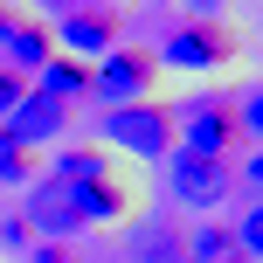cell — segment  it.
I'll return each instance as SVG.
<instances>
[{
  "label": "cell",
  "mask_w": 263,
  "mask_h": 263,
  "mask_svg": "<svg viewBox=\"0 0 263 263\" xmlns=\"http://www.w3.org/2000/svg\"><path fill=\"white\" fill-rule=\"evenodd\" d=\"M55 125H63V104L42 97V90H28L21 104H14V118H7V139L14 145H42V139H55Z\"/></svg>",
  "instance_id": "8992f818"
},
{
  "label": "cell",
  "mask_w": 263,
  "mask_h": 263,
  "mask_svg": "<svg viewBox=\"0 0 263 263\" xmlns=\"http://www.w3.org/2000/svg\"><path fill=\"white\" fill-rule=\"evenodd\" d=\"M28 97V83L14 77V69H0V118H14V104Z\"/></svg>",
  "instance_id": "7c38bea8"
},
{
  "label": "cell",
  "mask_w": 263,
  "mask_h": 263,
  "mask_svg": "<svg viewBox=\"0 0 263 263\" xmlns=\"http://www.w3.org/2000/svg\"><path fill=\"white\" fill-rule=\"evenodd\" d=\"M173 194H180V201H194V208H208V201L222 194V159L173 153Z\"/></svg>",
  "instance_id": "52a82bcc"
},
{
  "label": "cell",
  "mask_w": 263,
  "mask_h": 263,
  "mask_svg": "<svg viewBox=\"0 0 263 263\" xmlns=\"http://www.w3.org/2000/svg\"><path fill=\"white\" fill-rule=\"evenodd\" d=\"M104 132L125 145V153H145V159H166L173 153V118L159 104H118L104 118Z\"/></svg>",
  "instance_id": "7a4b0ae2"
},
{
  "label": "cell",
  "mask_w": 263,
  "mask_h": 263,
  "mask_svg": "<svg viewBox=\"0 0 263 263\" xmlns=\"http://www.w3.org/2000/svg\"><path fill=\"white\" fill-rule=\"evenodd\" d=\"M69 90H90V69H83V63H49V77H42V97H55V104H63Z\"/></svg>",
  "instance_id": "9c48e42d"
},
{
  "label": "cell",
  "mask_w": 263,
  "mask_h": 263,
  "mask_svg": "<svg viewBox=\"0 0 263 263\" xmlns=\"http://www.w3.org/2000/svg\"><path fill=\"white\" fill-rule=\"evenodd\" d=\"M145 83H153V55H139V49H111L104 69H90V90L118 97V104H132V97L145 104Z\"/></svg>",
  "instance_id": "3957f363"
},
{
  "label": "cell",
  "mask_w": 263,
  "mask_h": 263,
  "mask_svg": "<svg viewBox=\"0 0 263 263\" xmlns=\"http://www.w3.org/2000/svg\"><path fill=\"white\" fill-rule=\"evenodd\" d=\"M229 111L215 104V97H201V104H187V153L194 159H222L229 153Z\"/></svg>",
  "instance_id": "277c9868"
},
{
  "label": "cell",
  "mask_w": 263,
  "mask_h": 263,
  "mask_svg": "<svg viewBox=\"0 0 263 263\" xmlns=\"http://www.w3.org/2000/svg\"><path fill=\"white\" fill-rule=\"evenodd\" d=\"M236 250H242V256L256 263V250H263V215H256V208H250V215L236 222Z\"/></svg>",
  "instance_id": "30bf717a"
},
{
  "label": "cell",
  "mask_w": 263,
  "mask_h": 263,
  "mask_svg": "<svg viewBox=\"0 0 263 263\" xmlns=\"http://www.w3.org/2000/svg\"><path fill=\"white\" fill-rule=\"evenodd\" d=\"M21 173H28V145H14L0 132V180H21Z\"/></svg>",
  "instance_id": "8fae6325"
},
{
  "label": "cell",
  "mask_w": 263,
  "mask_h": 263,
  "mask_svg": "<svg viewBox=\"0 0 263 263\" xmlns=\"http://www.w3.org/2000/svg\"><path fill=\"white\" fill-rule=\"evenodd\" d=\"M35 263H69V256H63V250H55V242H49V250H42V256H35Z\"/></svg>",
  "instance_id": "5bb4252c"
},
{
  "label": "cell",
  "mask_w": 263,
  "mask_h": 263,
  "mask_svg": "<svg viewBox=\"0 0 263 263\" xmlns=\"http://www.w3.org/2000/svg\"><path fill=\"white\" fill-rule=\"evenodd\" d=\"M222 55H229V42L215 35V28H180V35L166 42V63H187V69L194 63H222Z\"/></svg>",
  "instance_id": "ba28073f"
},
{
  "label": "cell",
  "mask_w": 263,
  "mask_h": 263,
  "mask_svg": "<svg viewBox=\"0 0 263 263\" xmlns=\"http://www.w3.org/2000/svg\"><path fill=\"white\" fill-rule=\"evenodd\" d=\"M194 256H201V263H229V236H222V229H208V236L194 242Z\"/></svg>",
  "instance_id": "4fadbf2b"
},
{
  "label": "cell",
  "mask_w": 263,
  "mask_h": 263,
  "mask_svg": "<svg viewBox=\"0 0 263 263\" xmlns=\"http://www.w3.org/2000/svg\"><path fill=\"white\" fill-rule=\"evenodd\" d=\"M118 187L104 180V173H90V180H77V173H55V180L35 187V201H28V229H42V236H69V229L97 222V215H118Z\"/></svg>",
  "instance_id": "6da1fadb"
},
{
  "label": "cell",
  "mask_w": 263,
  "mask_h": 263,
  "mask_svg": "<svg viewBox=\"0 0 263 263\" xmlns=\"http://www.w3.org/2000/svg\"><path fill=\"white\" fill-rule=\"evenodd\" d=\"M63 42H69L77 55H111L118 21H111L104 7H69V14H63Z\"/></svg>",
  "instance_id": "5b68a950"
},
{
  "label": "cell",
  "mask_w": 263,
  "mask_h": 263,
  "mask_svg": "<svg viewBox=\"0 0 263 263\" xmlns=\"http://www.w3.org/2000/svg\"><path fill=\"white\" fill-rule=\"evenodd\" d=\"M229 263H242V256H229Z\"/></svg>",
  "instance_id": "9a60e30c"
}]
</instances>
